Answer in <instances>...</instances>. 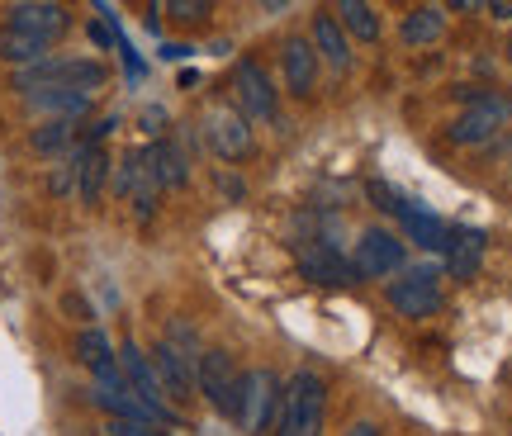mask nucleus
Listing matches in <instances>:
<instances>
[{
  "mask_svg": "<svg viewBox=\"0 0 512 436\" xmlns=\"http://www.w3.org/2000/svg\"><path fill=\"white\" fill-rule=\"evenodd\" d=\"M328 427V380L313 370H294L280 413H275V436H323Z\"/></svg>",
  "mask_w": 512,
  "mask_h": 436,
  "instance_id": "nucleus-1",
  "label": "nucleus"
},
{
  "mask_svg": "<svg viewBox=\"0 0 512 436\" xmlns=\"http://www.w3.org/2000/svg\"><path fill=\"white\" fill-rule=\"evenodd\" d=\"M105 62H91V57H43L38 67H24V72L15 76L19 91H86L95 95L100 86H105Z\"/></svg>",
  "mask_w": 512,
  "mask_h": 436,
  "instance_id": "nucleus-2",
  "label": "nucleus"
},
{
  "mask_svg": "<svg viewBox=\"0 0 512 436\" xmlns=\"http://www.w3.org/2000/svg\"><path fill=\"white\" fill-rule=\"evenodd\" d=\"M460 100H470V109L460 114L456 124L446 128V138L456 147H484L494 143L503 124L512 119V100L498 91H479V86H460Z\"/></svg>",
  "mask_w": 512,
  "mask_h": 436,
  "instance_id": "nucleus-3",
  "label": "nucleus"
},
{
  "mask_svg": "<svg viewBox=\"0 0 512 436\" xmlns=\"http://www.w3.org/2000/svg\"><path fill=\"white\" fill-rule=\"evenodd\" d=\"M389 309L399 318H432L441 313L446 294H441V266H403L399 280H389Z\"/></svg>",
  "mask_w": 512,
  "mask_h": 436,
  "instance_id": "nucleus-4",
  "label": "nucleus"
},
{
  "mask_svg": "<svg viewBox=\"0 0 512 436\" xmlns=\"http://www.w3.org/2000/svg\"><path fill=\"white\" fill-rule=\"evenodd\" d=\"M195 389L204 399L214 403V413L238 422V408H242V370L233 365L228 351H204L200 365H195Z\"/></svg>",
  "mask_w": 512,
  "mask_h": 436,
  "instance_id": "nucleus-5",
  "label": "nucleus"
},
{
  "mask_svg": "<svg viewBox=\"0 0 512 436\" xmlns=\"http://www.w3.org/2000/svg\"><path fill=\"white\" fill-rule=\"evenodd\" d=\"M280 394H285V384H280V375H275V370H266V365L247 370V375H242V408H238V422H242V427H247L252 436L271 432V427H275V413H280Z\"/></svg>",
  "mask_w": 512,
  "mask_h": 436,
  "instance_id": "nucleus-6",
  "label": "nucleus"
},
{
  "mask_svg": "<svg viewBox=\"0 0 512 436\" xmlns=\"http://www.w3.org/2000/svg\"><path fill=\"white\" fill-rule=\"evenodd\" d=\"M204 147L219 157V162H247L252 157V124L238 114V105H214L204 109Z\"/></svg>",
  "mask_w": 512,
  "mask_h": 436,
  "instance_id": "nucleus-7",
  "label": "nucleus"
},
{
  "mask_svg": "<svg viewBox=\"0 0 512 436\" xmlns=\"http://www.w3.org/2000/svg\"><path fill=\"white\" fill-rule=\"evenodd\" d=\"M408 266V247L389 228H366L356 237V256H351V271L361 280H384V275H399Z\"/></svg>",
  "mask_w": 512,
  "mask_h": 436,
  "instance_id": "nucleus-8",
  "label": "nucleus"
},
{
  "mask_svg": "<svg viewBox=\"0 0 512 436\" xmlns=\"http://www.w3.org/2000/svg\"><path fill=\"white\" fill-rule=\"evenodd\" d=\"M233 95H238V114L247 124L275 119V109H280V91H275V81L266 76L261 62H238L233 67Z\"/></svg>",
  "mask_w": 512,
  "mask_h": 436,
  "instance_id": "nucleus-9",
  "label": "nucleus"
},
{
  "mask_svg": "<svg viewBox=\"0 0 512 436\" xmlns=\"http://www.w3.org/2000/svg\"><path fill=\"white\" fill-rule=\"evenodd\" d=\"M294 261H299V275L309 280V285H351L356 280V271H351V261H342L337 256V247L332 242H323V237H299L294 242Z\"/></svg>",
  "mask_w": 512,
  "mask_h": 436,
  "instance_id": "nucleus-10",
  "label": "nucleus"
},
{
  "mask_svg": "<svg viewBox=\"0 0 512 436\" xmlns=\"http://www.w3.org/2000/svg\"><path fill=\"white\" fill-rule=\"evenodd\" d=\"M318 72H323V62H318L309 38H285L280 43V76H285V91L294 100H309L318 91Z\"/></svg>",
  "mask_w": 512,
  "mask_h": 436,
  "instance_id": "nucleus-11",
  "label": "nucleus"
},
{
  "mask_svg": "<svg viewBox=\"0 0 512 436\" xmlns=\"http://www.w3.org/2000/svg\"><path fill=\"white\" fill-rule=\"evenodd\" d=\"M119 370H124L128 389H133V394H138V399H143L147 408L157 413V418H162V422H176V413L166 408V389L157 384V375H152V361H147V356L133 342H124V351H119Z\"/></svg>",
  "mask_w": 512,
  "mask_h": 436,
  "instance_id": "nucleus-12",
  "label": "nucleus"
},
{
  "mask_svg": "<svg viewBox=\"0 0 512 436\" xmlns=\"http://www.w3.org/2000/svg\"><path fill=\"white\" fill-rule=\"evenodd\" d=\"M10 29L53 43L72 29V15H67V5H53V0H24V5H10Z\"/></svg>",
  "mask_w": 512,
  "mask_h": 436,
  "instance_id": "nucleus-13",
  "label": "nucleus"
},
{
  "mask_svg": "<svg viewBox=\"0 0 512 436\" xmlns=\"http://www.w3.org/2000/svg\"><path fill=\"white\" fill-rule=\"evenodd\" d=\"M484 252H489V237L479 228H451L446 237V275L451 280H475L479 266H484Z\"/></svg>",
  "mask_w": 512,
  "mask_h": 436,
  "instance_id": "nucleus-14",
  "label": "nucleus"
},
{
  "mask_svg": "<svg viewBox=\"0 0 512 436\" xmlns=\"http://www.w3.org/2000/svg\"><path fill=\"white\" fill-rule=\"evenodd\" d=\"M195 365L190 356H181L171 342H157V351H152V375H157V384L166 389V399H190V389H195Z\"/></svg>",
  "mask_w": 512,
  "mask_h": 436,
  "instance_id": "nucleus-15",
  "label": "nucleus"
},
{
  "mask_svg": "<svg viewBox=\"0 0 512 436\" xmlns=\"http://www.w3.org/2000/svg\"><path fill=\"white\" fill-rule=\"evenodd\" d=\"M313 53H318V62H328L332 72H347L351 67V38L342 34V24H337V15H328V10H318L313 15Z\"/></svg>",
  "mask_w": 512,
  "mask_h": 436,
  "instance_id": "nucleus-16",
  "label": "nucleus"
},
{
  "mask_svg": "<svg viewBox=\"0 0 512 436\" xmlns=\"http://www.w3.org/2000/svg\"><path fill=\"white\" fill-rule=\"evenodd\" d=\"M105 181H110V152L76 143V195H81V204H100Z\"/></svg>",
  "mask_w": 512,
  "mask_h": 436,
  "instance_id": "nucleus-17",
  "label": "nucleus"
},
{
  "mask_svg": "<svg viewBox=\"0 0 512 436\" xmlns=\"http://www.w3.org/2000/svg\"><path fill=\"white\" fill-rule=\"evenodd\" d=\"M399 223H403V242H413V247H422V252H446L451 228H446L437 214H427L422 204H408V209L399 214Z\"/></svg>",
  "mask_w": 512,
  "mask_h": 436,
  "instance_id": "nucleus-18",
  "label": "nucleus"
},
{
  "mask_svg": "<svg viewBox=\"0 0 512 436\" xmlns=\"http://www.w3.org/2000/svg\"><path fill=\"white\" fill-rule=\"evenodd\" d=\"M143 162H147V171H152L157 190H176V185L190 181V171H185V152L176 143H166V138H157L152 147H143Z\"/></svg>",
  "mask_w": 512,
  "mask_h": 436,
  "instance_id": "nucleus-19",
  "label": "nucleus"
},
{
  "mask_svg": "<svg viewBox=\"0 0 512 436\" xmlns=\"http://www.w3.org/2000/svg\"><path fill=\"white\" fill-rule=\"evenodd\" d=\"M446 34V10L441 5H418V10H408L399 24V38L408 48H427V43H437Z\"/></svg>",
  "mask_w": 512,
  "mask_h": 436,
  "instance_id": "nucleus-20",
  "label": "nucleus"
},
{
  "mask_svg": "<svg viewBox=\"0 0 512 436\" xmlns=\"http://www.w3.org/2000/svg\"><path fill=\"white\" fill-rule=\"evenodd\" d=\"M332 15L342 24V34L356 38V43H375V38H380V10L366 5V0H342Z\"/></svg>",
  "mask_w": 512,
  "mask_h": 436,
  "instance_id": "nucleus-21",
  "label": "nucleus"
},
{
  "mask_svg": "<svg viewBox=\"0 0 512 436\" xmlns=\"http://www.w3.org/2000/svg\"><path fill=\"white\" fill-rule=\"evenodd\" d=\"M48 48H53V43H43V38H34V34H19L10 24L0 29V62H15L19 72H24V67H38V62L48 57Z\"/></svg>",
  "mask_w": 512,
  "mask_h": 436,
  "instance_id": "nucleus-22",
  "label": "nucleus"
},
{
  "mask_svg": "<svg viewBox=\"0 0 512 436\" xmlns=\"http://www.w3.org/2000/svg\"><path fill=\"white\" fill-rule=\"evenodd\" d=\"M29 147H34L38 157H72L76 152V124L72 119H43V124L29 133Z\"/></svg>",
  "mask_w": 512,
  "mask_h": 436,
  "instance_id": "nucleus-23",
  "label": "nucleus"
},
{
  "mask_svg": "<svg viewBox=\"0 0 512 436\" xmlns=\"http://www.w3.org/2000/svg\"><path fill=\"white\" fill-rule=\"evenodd\" d=\"M29 105L38 109V114H48V119H81L86 109H91V95L86 91H38L29 95Z\"/></svg>",
  "mask_w": 512,
  "mask_h": 436,
  "instance_id": "nucleus-24",
  "label": "nucleus"
},
{
  "mask_svg": "<svg viewBox=\"0 0 512 436\" xmlns=\"http://www.w3.org/2000/svg\"><path fill=\"white\" fill-rule=\"evenodd\" d=\"M76 361L81 365H91L95 375H105V370H114V346H110V337L100 332V327H86L81 337H76Z\"/></svg>",
  "mask_w": 512,
  "mask_h": 436,
  "instance_id": "nucleus-25",
  "label": "nucleus"
},
{
  "mask_svg": "<svg viewBox=\"0 0 512 436\" xmlns=\"http://www.w3.org/2000/svg\"><path fill=\"white\" fill-rule=\"evenodd\" d=\"M366 200H375V204H380V209H384V214H394V218H399L403 209L413 204V200H408V195H403V190H394V185H389V181H366Z\"/></svg>",
  "mask_w": 512,
  "mask_h": 436,
  "instance_id": "nucleus-26",
  "label": "nucleus"
},
{
  "mask_svg": "<svg viewBox=\"0 0 512 436\" xmlns=\"http://www.w3.org/2000/svg\"><path fill=\"white\" fill-rule=\"evenodd\" d=\"M105 432L110 436H166L157 422H124V418H110L105 422Z\"/></svg>",
  "mask_w": 512,
  "mask_h": 436,
  "instance_id": "nucleus-27",
  "label": "nucleus"
},
{
  "mask_svg": "<svg viewBox=\"0 0 512 436\" xmlns=\"http://www.w3.org/2000/svg\"><path fill=\"white\" fill-rule=\"evenodd\" d=\"M166 10H171L176 19H204L209 15V5H204V0H171Z\"/></svg>",
  "mask_w": 512,
  "mask_h": 436,
  "instance_id": "nucleus-28",
  "label": "nucleus"
},
{
  "mask_svg": "<svg viewBox=\"0 0 512 436\" xmlns=\"http://www.w3.org/2000/svg\"><path fill=\"white\" fill-rule=\"evenodd\" d=\"M143 128L152 133V138H157V133L166 128V114H162V109H143Z\"/></svg>",
  "mask_w": 512,
  "mask_h": 436,
  "instance_id": "nucleus-29",
  "label": "nucleus"
},
{
  "mask_svg": "<svg viewBox=\"0 0 512 436\" xmlns=\"http://www.w3.org/2000/svg\"><path fill=\"white\" fill-rule=\"evenodd\" d=\"M494 19H512V0H494V5H484Z\"/></svg>",
  "mask_w": 512,
  "mask_h": 436,
  "instance_id": "nucleus-30",
  "label": "nucleus"
},
{
  "mask_svg": "<svg viewBox=\"0 0 512 436\" xmlns=\"http://www.w3.org/2000/svg\"><path fill=\"white\" fill-rule=\"evenodd\" d=\"M347 436H380V427H375V422H356Z\"/></svg>",
  "mask_w": 512,
  "mask_h": 436,
  "instance_id": "nucleus-31",
  "label": "nucleus"
},
{
  "mask_svg": "<svg viewBox=\"0 0 512 436\" xmlns=\"http://www.w3.org/2000/svg\"><path fill=\"white\" fill-rule=\"evenodd\" d=\"M508 67H512V38H508Z\"/></svg>",
  "mask_w": 512,
  "mask_h": 436,
  "instance_id": "nucleus-32",
  "label": "nucleus"
}]
</instances>
